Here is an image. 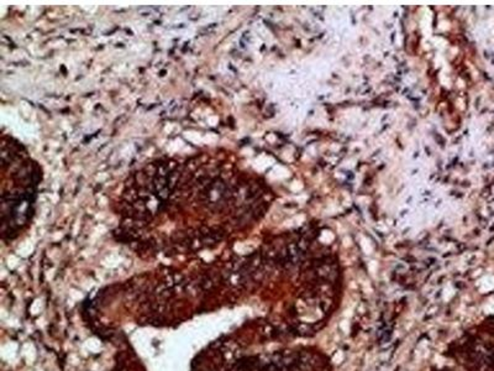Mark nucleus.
Instances as JSON below:
<instances>
[]
</instances>
